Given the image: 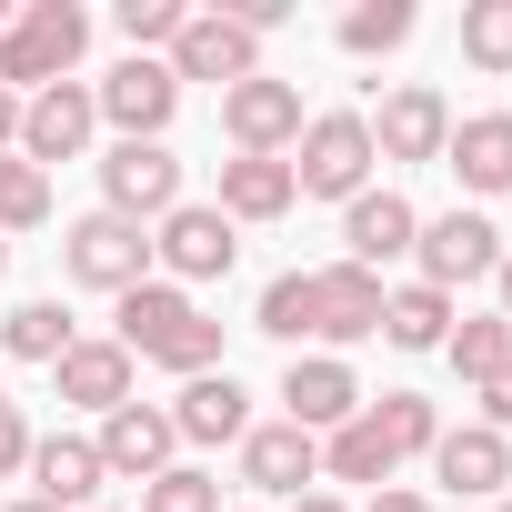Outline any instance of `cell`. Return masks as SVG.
Returning <instances> with one entry per match:
<instances>
[{
    "label": "cell",
    "mask_w": 512,
    "mask_h": 512,
    "mask_svg": "<svg viewBox=\"0 0 512 512\" xmlns=\"http://www.w3.org/2000/svg\"><path fill=\"white\" fill-rule=\"evenodd\" d=\"M131 362H161V372H181V382H201L211 362H221V322L181 292V282H141V292H121V332H111Z\"/></svg>",
    "instance_id": "1"
},
{
    "label": "cell",
    "mask_w": 512,
    "mask_h": 512,
    "mask_svg": "<svg viewBox=\"0 0 512 512\" xmlns=\"http://www.w3.org/2000/svg\"><path fill=\"white\" fill-rule=\"evenodd\" d=\"M282 402H292L282 422H302V432L322 442V432H342V422L362 412V382H352V362H332V352H312V362L292 352V372H282Z\"/></svg>",
    "instance_id": "14"
},
{
    "label": "cell",
    "mask_w": 512,
    "mask_h": 512,
    "mask_svg": "<svg viewBox=\"0 0 512 512\" xmlns=\"http://www.w3.org/2000/svg\"><path fill=\"white\" fill-rule=\"evenodd\" d=\"M462 61L512 71V0H462Z\"/></svg>",
    "instance_id": "31"
},
{
    "label": "cell",
    "mask_w": 512,
    "mask_h": 512,
    "mask_svg": "<svg viewBox=\"0 0 512 512\" xmlns=\"http://www.w3.org/2000/svg\"><path fill=\"white\" fill-rule=\"evenodd\" d=\"M292 201H302V191H292V161H262V151H231V161H221V201H211V211H221V221L241 231V221H282Z\"/></svg>",
    "instance_id": "18"
},
{
    "label": "cell",
    "mask_w": 512,
    "mask_h": 512,
    "mask_svg": "<svg viewBox=\"0 0 512 512\" xmlns=\"http://www.w3.org/2000/svg\"><path fill=\"white\" fill-rule=\"evenodd\" d=\"M442 141H452V101L432 81H402L372 121V161H442Z\"/></svg>",
    "instance_id": "13"
},
{
    "label": "cell",
    "mask_w": 512,
    "mask_h": 512,
    "mask_svg": "<svg viewBox=\"0 0 512 512\" xmlns=\"http://www.w3.org/2000/svg\"><path fill=\"white\" fill-rule=\"evenodd\" d=\"M61 272L81 282V292H141L151 282V231L141 221H121V211H81L71 231H61Z\"/></svg>",
    "instance_id": "3"
},
{
    "label": "cell",
    "mask_w": 512,
    "mask_h": 512,
    "mask_svg": "<svg viewBox=\"0 0 512 512\" xmlns=\"http://www.w3.org/2000/svg\"><path fill=\"white\" fill-rule=\"evenodd\" d=\"M292 191H312V201H362V191H372V121H362V111H322V121H302Z\"/></svg>",
    "instance_id": "4"
},
{
    "label": "cell",
    "mask_w": 512,
    "mask_h": 512,
    "mask_svg": "<svg viewBox=\"0 0 512 512\" xmlns=\"http://www.w3.org/2000/svg\"><path fill=\"white\" fill-rule=\"evenodd\" d=\"M81 332H71V312L61 302H21L11 322H0V352H11V362H61Z\"/></svg>",
    "instance_id": "28"
},
{
    "label": "cell",
    "mask_w": 512,
    "mask_h": 512,
    "mask_svg": "<svg viewBox=\"0 0 512 512\" xmlns=\"http://www.w3.org/2000/svg\"><path fill=\"white\" fill-rule=\"evenodd\" d=\"M322 472H332V482H372V492H382V482H392V442H382V422H372V412H352L342 432H322Z\"/></svg>",
    "instance_id": "25"
},
{
    "label": "cell",
    "mask_w": 512,
    "mask_h": 512,
    "mask_svg": "<svg viewBox=\"0 0 512 512\" xmlns=\"http://www.w3.org/2000/svg\"><path fill=\"white\" fill-rule=\"evenodd\" d=\"M382 342H392V352H442V342H452V292H432V282L382 292Z\"/></svg>",
    "instance_id": "24"
},
{
    "label": "cell",
    "mask_w": 512,
    "mask_h": 512,
    "mask_svg": "<svg viewBox=\"0 0 512 512\" xmlns=\"http://www.w3.org/2000/svg\"><path fill=\"white\" fill-rule=\"evenodd\" d=\"M91 131H101L91 81H51V91H31V101H21V161H31V171L81 161V151H91Z\"/></svg>",
    "instance_id": "8"
},
{
    "label": "cell",
    "mask_w": 512,
    "mask_h": 512,
    "mask_svg": "<svg viewBox=\"0 0 512 512\" xmlns=\"http://www.w3.org/2000/svg\"><path fill=\"white\" fill-rule=\"evenodd\" d=\"M171 432H181V442H241V432H251V392H241L231 372H201V382H181Z\"/></svg>",
    "instance_id": "22"
},
{
    "label": "cell",
    "mask_w": 512,
    "mask_h": 512,
    "mask_svg": "<svg viewBox=\"0 0 512 512\" xmlns=\"http://www.w3.org/2000/svg\"><path fill=\"white\" fill-rule=\"evenodd\" d=\"M251 332H272V342H322L312 272H272V282H262V312H251Z\"/></svg>",
    "instance_id": "26"
},
{
    "label": "cell",
    "mask_w": 512,
    "mask_h": 512,
    "mask_svg": "<svg viewBox=\"0 0 512 512\" xmlns=\"http://www.w3.org/2000/svg\"><path fill=\"white\" fill-rule=\"evenodd\" d=\"M31 482H41L31 502H51V512H91V492H101L111 472H101V452H91L81 432H51V442H31Z\"/></svg>",
    "instance_id": "20"
},
{
    "label": "cell",
    "mask_w": 512,
    "mask_h": 512,
    "mask_svg": "<svg viewBox=\"0 0 512 512\" xmlns=\"http://www.w3.org/2000/svg\"><path fill=\"white\" fill-rule=\"evenodd\" d=\"M492 512H512V502H492Z\"/></svg>",
    "instance_id": "43"
},
{
    "label": "cell",
    "mask_w": 512,
    "mask_h": 512,
    "mask_svg": "<svg viewBox=\"0 0 512 512\" xmlns=\"http://www.w3.org/2000/svg\"><path fill=\"white\" fill-rule=\"evenodd\" d=\"M251 71H262V41H251L231 11H191V21H181V41H171V81H221V91H241Z\"/></svg>",
    "instance_id": "9"
},
{
    "label": "cell",
    "mask_w": 512,
    "mask_h": 512,
    "mask_svg": "<svg viewBox=\"0 0 512 512\" xmlns=\"http://www.w3.org/2000/svg\"><path fill=\"white\" fill-rule=\"evenodd\" d=\"M0 262H11V241H0Z\"/></svg>",
    "instance_id": "42"
},
{
    "label": "cell",
    "mask_w": 512,
    "mask_h": 512,
    "mask_svg": "<svg viewBox=\"0 0 512 512\" xmlns=\"http://www.w3.org/2000/svg\"><path fill=\"white\" fill-rule=\"evenodd\" d=\"M41 221H51V171L0 161V231H41Z\"/></svg>",
    "instance_id": "32"
},
{
    "label": "cell",
    "mask_w": 512,
    "mask_h": 512,
    "mask_svg": "<svg viewBox=\"0 0 512 512\" xmlns=\"http://www.w3.org/2000/svg\"><path fill=\"white\" fill-rule=\"evenodd\" d=\"M312 472H322V442H312L302 422H251V432H241V482H251V492H292V502H302Z\"/></svg>",
    "instance_id": "17"
},
{
    "label": "cell",
    "mask_w": 512,
    "mask_h": 512,
    "mask_svg": "<svg viewBox=\"0 0 512 512\" xmlns=\"http://www.w3.org/2000/svg\"><path fill=\"white\" fill-rule=\"evenodd\" d=\"M51 382H61V402H81V412H121V402H131V352H121V342H71V352L51 362Z\"/></svg>",
    "instance_id": "21"
},
{
    "label": "cell",
    "mask_w": 512,
    "mask_h": 512,
    "mask_svg": "<svg viewBox=\"0 0 512 512\" xmlns=\"http://www.w3.org/2000/svg\"><path fill=\"white\" fill-rule=\"evenodd\" d=\"M312 312H322V342H362V332H382V272L322 262V272H312Z\"/></svg>",
    "instance_id": "19"
},
{
    "label": "cell",
    "mask_w": 512,
    "mask_h": 512,
    "mask_svg": "<svg viewBox=\"0 0 512 512\" xmlns=\"http://www.w3.org/2000/svg\"><path fill=\"white\" fill-rule=\"evenodd\" d=\"M412 21H422L412 0H352V11H342V51H352V61H382V51L412 41Z\"/></svg>",
    "instance_id": "27"
},
{
    "label": "cell",
    "mask_w": 512,
    "mask_h": 512,
    "mask_svg": "<svg viewBox=\"0 0 512 512\" xmlns=\"http://www.w3.org/2000/svg\"><path fill=\"white\" fill-rule=\"evenodd\" d=\"M432 472H442V492H462V502H492V492L512 482V442H502L492 422H452V432L432 442Z\"/></svg>",
    "instance_id": "16"
},
{
    "label": "cell",
    "mask_w": 512,
    "mask_h": 512,
    "mask_svg": "<svg viewBox=\"0 0 512 512\" xmlns=\"http://www.w3.org/2000/svg\"><path fill=\"white\" fill-rule=\"evenodd\" d=\"M141 512H221V482L191 472V462H171L161 482H141Z\"/></svg>",
    "instance_id": "33"
},
{
    "label": "cell",
    "mask_w": 512,
    "mask_h": 512,
    "mask_svg": "<svg viewBox=\"0 0 512 512\" xmlns=\"http://www.w3.org/2000/svg\"><path fill=\"white\" fill-rule=\"evenodd\" d=\"M492 282H502V322H512V251H502V272H492Z\"/></svg>",
    "instance_id": "39"
},
{
    "label": "cell",
    "mask_w": 512,
    "mask_h": 512,
    "mask_svg": "<svg viewBox=\"0 0 512 512\" xmlns=\"http://www.w3.org/2000/svg\"><path fill=\"white\" fill-rule=\"evenodd\" d=\"M0 402H11V392H0Z\"/></svg>",
    "instance_id": "45"
},
{
    "label": "cell",
    "mask_w": 512,
    "mask_h": 512,
    "mask_svg": "<svg viewBox=\"0 0 512 512\" xmlns=\"http://www.w3.org/2000/svg\"><path fill=\"white\" fill-rule=\"evenodd\" d=\"M442 161L462 171V191H512V111H472V121H452Z\"/></svg>",
    "instance_id": "23"
},
{
    "label": "cell",
    "mask_w": 512,
    "mask_h": 512,
    "mask_svg": "<svg viewBox=\"0 0 512 512\" xmlns=\"http://www.w3.org/2000/svg\"><path fill=\"white\" fill-rule=\"evenodd\" d=\"M412 262H422V282H432V292L492 282V272H502V231H492L482 211H442V221H422V231H412Z\"/></svg>",
    "instance_id": "7"
},
{
    "label": "cell",
    "mask_w": 512,
    "mask_h": 512,
    "mask_svg": "<svg viewBox=\"0 0 512 512\" xmlns=\"http://www.w3.org/2000/svg\"><path fill=\"white\" fill-rule=\"evenodd\" d=\"M372 422H382V442H392V462H412V452H432L442 442V412L422 402V392H382V402H362Z\"/></svg>",
    "instance_id": "30"
},
{
    "label": "cell",
    "mask_w": 512,
    "mask_h": 512,
    "mask_svg": "<svg viewBox=\"0 0 512 512\" xmlns=\"http://www.w3.org/2000/svg\"><path fill=\"white\" fill-rule=\"evenodd\" d=\"M221 131H231V151L282 161V141H302V91L272 81V71H251L241 91H221Z\"/></svg>",
    "instance_id": "12"
},
{
    "label": "cell",
    "mask_w": 512,
    "mask_h": 512,
    "mask_svg": "<svg viewBox=\"0 0 512 512\" xmlns=\"http://www.w3.org/2000/svg\"><path fill=\"white\" fill-rule=\"evenodd\" d=\"M91 512H111V502H91Z\"/></svg>",
    "instance_id": "44"
},
{
    "label": "cell",
    "mask_w": 512,
    "mask_h": 512,
    "mask_svg": "<svg viewBox=\"0 0 512 512\" xmlns=\"http://www.w3.org/2000/svg\"><path fill=\"white\" fill-rule=\"evenodd\" d=\"M81 51H91V11L81 0H31V11H11V31H0V91L31 101V91L71 81Z\"/></svg>",
    "instance_id": "2"
},
{
    "label": "cell",
    "mask_w": 512,
    "mask_h": 512,
    "mask_svg": "<svg viewBox=\"0 0 512 512\" xmlns=\"http://www.w3.org/2000/svg\"><path fill=\"white\" fill-rule=\"evenodd\" d=\"M362 512H432V492H402V482H382V492H372Z\"/></svg>",
    "instance_id": "37"
},
{
    "label": "cell",
    "mask_w": 512,
    "mask_h": 512,
    "mask_svg": "<svg viewBox=\"0 0 512 512\" xmlns=\"http://www.w3.org/2000/svg\"><path fill=\"white\" fill-rule=\"evenodd\" d=\"M151 262H161L171 282H221V272L241 262V231H231L211 201H181V211L151 221Z\"/></svg>",
    "instance_id": "6"
},
{
    "label": "cell",
    "mask_w": 512,
    "mask_h": 512,
    "mask_svg": "<svg viewBox=\"0 0 512 512\" xmlns=\"http://www.w3.org/2000/svg\"><path fill=\"white\" fill-rule=\"evenodd\" d=\"M442 352H452V372H462V382H492V372H512V322H502V312L452 322V342H442Z\"/></svg>",
    "instance_id": "29"
},
{
    "label": "cell",
    "mask_w": 512,
    "mask_h": 512,
    "mask_svg": "<svg viewBox=\"0 0 512 512\" xmlns=\"http://www.w3.org/2000/svg\"><path fill=\"white\" fill-rule=\"evenodd\" d=\"M91 101H101V121H111L121 141H161V131H171V111H181V81H171V61H141V51H131Z\"/></svg>",
    "instance_id": "10"
},
{
    "label": "cell",
    "mask_w": 512,
    "mask_h": 512,
    "mask_svg": "<svg viewBox=\"0 0 512 512\" xmlns=\"http://www.w3.org/2000/svg\"><path fill=\"white\" fill-rule=\"evenodd\" d=\"M111 21H121V41H131V51H141V61H151V41H161V51H171V41H181V21H191V11H181V0H121V11H111Z\"/></svg>",
    "instance_id": "34"
},
{
    "label": "cell",
    "mask_w": 512,
    "mask_h": 512,
    "mask_svg": "<svg viewBox=\"0 0 512 512\" xmlns=\"http://www.w3.org/2000/svg\"><path fill=\"white\" fill-rule=\"evenodd\" d=\"M412 231H422V211L402 191H362V201H342V262L352 272H382V262L412 251Z\"/></svg>",
    "instance_id": "15"
},
{
    "label": "cell",
    "mask_w": 512,
    "mask_h": 512,
    "mask_svg": "<svg viewBox=\"0 0 512 512\" xmlns=\"http://www.w3.org/2000/svg\"><path fill=\"white\" fill-rule=\"evenodd\" d=\"M482 422H492V432H512V372H492V382H482Z\"/></svg>",
    "instance_id": "36"
},
{
    "label": "cell",
    "mask_w": 512,
    "mask_h": 512,
    "mask_svg": "<svg viewBox=\"0 0 512 512\" xmlns=\"http://www.w3.org/2000/svg\"><path fill=\"white\" fill-rule=\"evenodd\" d=\"M292 512H342V502H332V492H302V502H292Z\"/></svg>",
    "instance_id": "40"
},
{
    "label": "cell",
    "mask_w": 512,
    "mask_h": 512,
    "mask_svg": "<svg viewBox=\"0 0 512 512\" xmlns=\"http://www.w3.org/2000/svg\"><path fill=\"white\" fill-rule=\"evenodd\" d=\"M11 141H21V91H0V161H11Z\"/></svg>",
    "instance_id": "38"
},
{
    "label": "cell",
    "mask_w": 512,
    "mask_h": 512,
    "mask_svg": "<svg viewBox=\"0 0 512 512\" xmlns=\"http://www.w3.org/2000/svg\"><path fill=\"white\" fill-rule=\"evenodd\" d=\"M11 512H51V502H11Z\"/></svg>",
    "instance_id": "41"
},
{
    "label": "cell",
    "mask_w": 512,
    "mask_h": 512,
    "mask_svg": "<svg viewBox=\"0 0 512 512\" xmlns=\"http://www.w3.org/2000/svg\"><path fill=\"white\" fill-rule=\"evenodd\" d=\"M101 211H121V221H161V211H181V161H171V141H111L101 151Z\"/></svg>",
    "instance_id": "5"
},
{
    "label": "cell",
    "mask_w": 512,
    "mask_h": 512,
    "mask_svg": "<svg viewBox=\"0 0 512 512\" xmlns=\"http://www.w3.org/2000/svg\"><path fill=\"white\" fill-rule=\"evenodd\" d=\"M101 472L111 482H161L171 472V452H181V432H171V412L161 402H121V412H101Z\"/></svg>",
    "instance_id": "11"
},
{
    "label": "cell",
    "mask_w": 512,
    "mask_h": 512,
    "mask_svg": "<svg viewBox=\"0 0 512 512\" xmlns=\"http://www.w3.org/2000/svg\"><path fill=\"white\" fill-rule=\"evenodd\" d=\"M11 472H31V422H21V402H0V482Z\"/></svg>",
    "instance_id": "35"
}]
</instances>
